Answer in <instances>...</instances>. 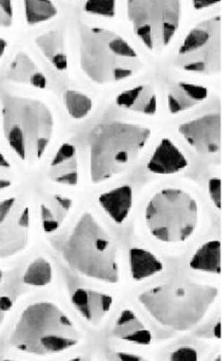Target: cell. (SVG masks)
Here are the masks:
<instances>
[{
	"mask_svg": "<svg viewBox=\"0 0 222 361\" xmlns=\"http://www.w3.org/2000/svg\"><path fill=\"white\" fill-rule=\"evenodd\" d=\"M81 338V333L57 305L37 302L21 314L10 345L25 353L48 355L75 347Z\"/></svg>",
	"mask_w": 222,
	"mask_h": 361,
	"instance_id": "cell-1",
	"label": "cell"
},
{
	"mask_svg": "<svg viewBox=\"0 0 222 361\" xmlns=\"http://www.w3.org/2000/svg\"><path fill=\"white\" fill-rule=\"evenodd\" d=\"M36 44L56 69L60 71L67 69V57L65 54L63 33L60 31L55 30L42 34L36 38Z\"/></svg>",
	"mask_w": 222,
	"mask_h": 361,
	"instance_id": "cell-21",
	"label": "cell"
},
{
	"mask_svg": "<svg viewBox=\"0 0 222 361\" xmlns=\"http://www.w3.org/2000/svg\"><path fill=\"white\" fill-rule=\"evenodd\" d=\"M80 65L99 85L126 80L139 72L143 63L134 49L115 32L84 27L80 36Z\"/></svg>",
	"mask_w": 222,
	"mask_h": 361,
	"instance_id": "cell-4",
	"label": "cell"
},
{
	"mask_svg": "<svg viewBox=\"0 0 222 361\" xmlns=\"http://www.w3.org/2000/svg\"><path fill=\"white\" fill-rule=\"evenodd\" d=\"M13 21L12 0H0V25L10 27Z\"/></svg>",
	"mask_w": 222,
	"mask_h": 361,
	"instance_id": "cell-29",
	"label": "cell"
},
{
	"mask_svg": "<svg viewBox=\"0 0 222 361\" xmlns=\"http://www.w3.org/2000/svg\"><path fill=\"white\" fill-rule=\"evenodd\" d=\"M110 361H149L141 356L130 353H115L110 358Z\"/></svg>",
	"mask_w": 222,
	"mask_h": 361,
	"instance_id": "cell-33",
	"label": "cell"
},
{
	"mask_svg": "<svg viewBox=\"0 0 222 361\" xmlns=\"http://www.w3.org/2000/svg\"><path fill=\"white\" fill-rule=\"evenodd\" d=\"M151 130L139 125L99 126L91 144V179L100 183L126 171L145 148Z\"/></svg>",
	"mask_w": 222,
	"mask_h": 361,
	"instance_id": "cell-6",
	"label": "cell"
},
{
	"mask_svg": "<svg viewBox=\"0 0 222 361\" xmlns=\"http://www.w3.org/2000/svg\"><path fill=\"white\" fill-rule=\"evenodd\" d=\"M69 361H92V360H91V358L89 357H77Z\"/></svg>",
	"mask_w": 222,
	"mask_h": 361,
	"instance_id": "cell-37",
	"label": "cell"
},
{
	"mask_svg": "<svg viewBox=\"0 0 222 361\" xmlns=\"http://www.w3.org/2000/svg\"><path fill=\"white\" fill-rule=\"evenodd\" d=\"M73 202L60 195L44 197L40 205L42 227L46 233H55L69 216Z\"/></svg>",
	"mask_w": 222,
	"mask_h": 361,
	"instance_id": "cell-15",
	"label": "cell"
},
{
	"mask_svg": "<svg viewBox=\"0 0 222 361\" xmlns=\"http://www.w3.org/2000/svg\"><path fill=\"white\" fill-rule=\"evenodd\" d=\"M8 78L17 82L31 85L36 88L46 87V78L35 63L25 53H19L11 63Z\"/></svg>",
	"mask_w": 222,
	"mask_h": 361,
	"instance_id": "cell-20",
	"label": "cell"
},
{
	"mask_svg": "<svg viewBox=\"0 0 222 361\" xmlns=\"http://www.w3.org/2000/svg\"><path fill=\"white\" fill-rule=\"evenodd\" d=\"M170 361H198L197 352L191 348H181L172 353Z\"/></svg>",
	"mask_w": 222,
	"mask_h": 361,
	"instance_id": "cell-30",
	"label": "cell"
},
{
	"mask_svg": "<svg viewBox=\"0 0 222 361\" xmlns=\"http://www.w3.org/2000/svg\"><path fill=\"white\" fill-rule=\"evenodd\" d=\"M2 120L4 137L15 154L27 164L39 161L54 129L48 106L38 99L8 95L4 99Z\"/></svg>",
	"mask_w": 222,
	"mask_h": 361,
	"instance_id": "cell-3",
	"label": "cell"
},
{
	"mask_svg": "<svg viewBox=\"0 0 222 361\" xmlns=\"http://www.w3.org/2000/svg\"><path fill=\"white\" fill-rule=\"evenodd\" d=\"M208 97V90L198 85L178 82L171 87L169 92V109L172 114H179L195 107Z\"/></svg>",
	"mask_w": 222,
	"mask_h": 361,
	"instance_id": "cell-16",
	"label": "cell"
},
{
	"mask_svg": "<svg viewBox=\"0 0 222 361\" xmlns=\"http://www.w3.org/2000/svg\"><path fill=\"white\" fill-rule=\"evenodd\" d=\"M13 302L8 297L2 296L0 297V326H1L2 322H4V318H6V314L12 309Z\"/></svg>",
	"mask_w": 222,
	"mask_h": 361,
	"instance_id": "cell-32",
	"label": "cell"
},
{
	"mask_svg": "<svg viewBox=\"0 0 222 361\" xmlns=\"http://www.w3.org/2000/svg\"><path fill=\"white\" fill-rule=\"evenodd\" d=\"M181 0H128L135 34L152 51L168 46L181 23Z\"/></svg>",
	"mask_w": 222,
	"mask_h": 361,
	"instance_id": "cell-8",
	"label": "cell"
},
{
	"mask_svg": "<svg viewBox=\"0 0 222 361\" xmlns=\"http://www.w3.org/2000/svg\"><path fill=\"white\" fill-rule=\"evenodd\" d=\"M185 141L202 154H214L221 148V116L208 114L179 127Z\"/></svg>",
	"mask_w": 222,
	"mask_h": 361,
	"instance_id": "cell-11",
	"label": "cell"
},
{
	"mask_svg": "<svg viewBox=\"0 0 222 361\" xmlns=\"http://www.w3.org/2000/svg\"><path fill=\"white\" fill-rule=\"evenodd\" d=\"M30 210L18 197L0 202V258H8L29 243Z\"/></svg>",
	"mask_w": 222,
	"mask_h": 361,
	"instance_id": "cell-10",
	"label": "cell"
},
{
	"mask_svg": "<svg viewBox=\"0 0 222 361\" xmlns=\"http://www.w3.org/2000/svg\"><path fill=\"white\" fill-rule=\"evenodd\" d=\"M131 271L135 280L145 279L162 271V263L151 252L141 248L131 250Z\"/></svg>",
	"mask_w": 222,
	"mask_h": 361,
	"instance_id": "cell-23",
	"label": "cell"
},
{
	"mask_svg": "<svg viewBox=\"0 0 222 361\" xmlns=\"http://www.w3.org/2000/svg\"><path fill=\"white\" fill-rule=\"evenodd\" d=\"M113 335L122 341L143 345H150L152 341L151 332L130 310H124L116 320Z\"/></svg>",
	"mask_w": 222,
	"mask_h": 361,
	"instance_id": "cell-17",
	"label": "cell"
},
{
	"mask_svg": "<svg viewBox=\"0 0 222 361\" xmlns=\"http://www.w3.org/2000/svg\"><path fill=\"white\" fill-rule=\"evenodd\" d=\"M179 56L183 59L185 70L207 72L221 67V18L206 21L190 32L185 39Z\"/></svg>",
	"mask_w": 222,
	"mask_h": 361,
	"instance_id": "cell-9",
	"label": "cell"
},
{
	"mask_svg": "<svg viewBox=\"0 0 222 361\" xmlns=\"http://www.w3.org/2000/svg\"><path fill=\"white\" fill-rule=\"evenodd\" d=\"M99 203L116 223H122L132 208V189L129 186H122L103 193L99 197Z\"/></svg>",
	"mask_w": 222,
	"mask_h": 361,
	"instance_id": "cell-19",
	"label": "cell"
},
{
	"mask_svg": "<svg viewBox=\"0 0 222 361\" xmlns=\"http://www.w3.org/2000/svg\"><path fill=\"white\" fill-rule=\"evenodd\" d=\"M116 103L119 107L143 114H154L157 111V97L149 85L136 87L118 95Z\"/></svg>",
	"mask_w": 222,
	"mask_h": 361,
	"instance_id": "cell-18",
	"label": "cell"
},
{
	"mask_svg": "<svg viewBox=\"0 0 222 361\" xmlns=\"http://www.w3.org/2000/svg\"><path fill=\"white\" fill-rule=\"evenodd\" d=\"M215 335H216L217 338H221V324H218L215 328Z\"/></svg>",
	"mask_w": 222,
	"mask_h": 361,
	"instance_id": "cell-36",
	"label": "cell"
},
{
	"mask_svg": "<svg viewBox=\"0 0 222 361\" xmlns=\"http://www.w3.org/2000/svg\"><path fill=\"white\" fill-rule=\"evenodd\" d=\"M6 42L2 38H0V59L4 56V51H6Z\"/></svg>",
	"mask_w": 222,
	"mask_h": 361,
	"instance_id": "cell-35",
	"label": "cell"
},
{
	"mask_svg": "<svg viewBox=\"0 0 222 361\" xmlns=\"http://www.w3.org/2000/svg\"><path fill=\"white\" fill-rule=\"evenodd\" d=\"M2 280V273L0 271V282H1Z\"/></svg>",
	"mask_w": 222,
	"mask_h": 361,
	"instance_id": "cell-38",
	"label": "cell"
},
{
	"mask_svg": "<svg viewBox=\"0 0 222 361\" xmlns=\"http://www.w3.org/2000/svg\"><path fill=\"white\" fill-rule=\"evenodd\" d=\"M148 226L157 239L181 242L195 231L198 221L195 200L181 189H164L148 205Z\"/></svg>",
	"mask_w": 222,
	"mask_h": 361,
	"instance_id": "cell-7",
	"label": "cell"
},
{
	"mask_svg": "<svg viewBox=\"0 0 222 361\" xmlns=\"http://www.w3.org/2000/svg\"><path fill=\"white\" fill-rule=\"evenodd\" d=\"M67 264L86 277L107 283L119 279L115 246L91 214H84L63 247Z\"/></svg>",
	"mask_w": 222,
	"mask_h": 361,
	"instance_id": "cell-5",
	"label": "cell"
},
{
	"mask_svg": "<svg viewBox=\"0 0 222 361\" xmlns=\"http://www.w3.org/2000/svg\"><path fill=\"white\" fill-rule=\"evenodd\" d=\"M25 18L30 25L54 18L57 8L51 0H25Z\"/></svg>",
	"mask_w": 222,
	"mask_h": 361,
	"instance_id": "cell-24",
	"label": "cell"
},
{
	"mask_svg": "<svg viewBox=\"0 0 222 361\" xmlns=\"http://www.w3.org/2000/svg\"><path fill=\"white\" fill-rule=\"evenodd\" d=\"M4 361H13V360H4Z\"/></svg>",
	"mask_w": 222,
	"mask_h": 361,
	"instance_id": "cell-40",
	"label": "cell"
},
{
	"mask_svg": "<svg viewBox=\"0 0 222 361\" xmlns=\"http://www.w3.org/2000/svg\"><path fill=\"white\" fill-rule=\"evenodd\" d=\"M74 307L93 326H98L109 313L113 299L96 290L79 288L72 297Z\"/></svg>",
	"mask_w": 222,
	"mask_h": 361,
	"instance_id": "cell-12",
	"label": "cell"
},
{
	"mask_svg": "<svg viewBox=\"0 0 222 361\" xmlns=\"http://www.w3.org/2000/svg\"><path fill=\"white\" fill-rule=\"evenodd\" d=\"M192 269L196 271L221 273V244L219 241H211L202 245L192 258Z\"/></svg>",
	"mask_w": 222,
	"mask_h": 361,
	"instance_id": "cell-22",
	"label": "cell"
},
{
	"mask_svg": "<svg viewBox=\"0 0 222 361\" xmlns=\"http://www.w3.org/2000/svg\"><path fill=\"white\" fill-rule=\"evenodd\" d=\"M65 104L70 116L76 120L86 118L92 110V101L90 97L78 91H67L65 94Z\"/></svg>",
	"mask_w": 222,
	"mask_h": 361,
	"instance_id": "cell-26",
	"label": "cell"
},
{
	"mask_svg": "<svg viewBox=\"0 0 222 361\" xmlns=\"http://www.w3.org/2000/svg\"><path fill=\"white\" fill-rule=\"evenodd\" d=\"M217 295L218 290L214 286L171 282L143 293L139 301L158 324L188 331L204 319Z\"/></svg>",
	"mask_w": 222,
	"mask_h": 361,
	"instance_id": "cell-2",
	"label": "cell"
},
{
	"mask_svg": "<svg viewBox=\"0 0 222 361\" xmlns=\"http://www.w3.org/2000/svg\"><path fill=\"white\" fill-rule=\"evenodd\" d=\"M79 173L77 150L71 144H63L51 162V179L59 184L74 186L79 180Z\"/></svg>",
	"mask_w": 222,
	"mask_h": 361,
	"instance_id": "cell-13",
	"label": "cell"
},
{
	"mask_svg": "<svg viewBox=\"0 0 222 361\" xmlns=\"http://www.w3.org/2000/svg\"><path fill=\"white\" fill-rule=\"evenodd\" d=\"M188 166L187 159L181 150L169 140H164L156 148L148 167L158 175H171L179 173Z\"/></svg>",
	"mask_w": 222,
	"mask_h": 361,
	"instance_id": "cell-14",
	"label": "cell"
},
{
	"mask_svg": "<svg viewBox=\"0 0 222 361\" xmlns=\"http://www.w3.org/2000/svg\"><path fill=\"white\" fill-rule=\"evenodd\" d=\"M209 190H210L211 197L214 201L215 205L221 208V180L211 179L209 183Z\"/></svg>",
	"mask_w": 222,
	"mask_h": 361,
	"instance_id": "cell-31",
	"label": "cell"
},
{
	"mask_svg": "<svg viewBox=\"0 0 222 361\" xmlns=\"http://www.w3.org/2000/svg\"><path fill=\"white\" fill-rule=\"evenodd\" d=\"M116 0H88L84 10L98 16L113 17L115 15Z\"/></svg>",
	"mask_w": 222,
	"mask_h": 361,
	"instance_id": "cell-27",
	"label": "cell"
},
{
	"mask_svg": "<svg viewBox=\"0 0 222 361\" xmlns=\"http://www.w3.org/2000/svg\"><path fill=\"white\" fill-rule=\"evenodd\" d=\"M215 361H221V356H219V357H218V358H217V360H215Z\"/></svg>",
	"mask_w": 222,
	"mask_h": 361,
	"instance_id": "cell-39",
	"label": "cell"
},
{
	"mask_svg": "<svg viewBox=\"0 0 222 361\" xmlns=\"http://www.w3.org/2000/svg\"><path fill=\"white\" fill-rule=\"evenodd\" d=\"M13 171L10 163L8 162L4 154L0 152V190L11 186L13 182Z\"/></svg>",
	"mask_w": 222,
	"mask_h": 361,
	"instance_id": "cell-28",
	"label": "cell"
},
{
	"mask_svg": "<svg viewBox=\"0 0 222 361\" xmlns=\"http://www.w3.org/2000/svg\"><path fill=\"white\" fill-rule=\"evenodd\" d=\"M53 271L44 258H37L30 264L23 276V281L29 286H44L52 281Z\"/></svg>",
	"mask_w": 222,
	"mask_h": 361,
	"instance_id": "cell-25",
	"label": "cell"
},
{
	"mask_svg": "<svg viewBox=\"0 0 222 361\" xmlns=\"http://www.w3.org/2000/svg\"><path fill=\"white\" fill-rule=\"evenodd\" d=\"M221 0H193L194 8L197 10L208 8V6H213V4H218Z\"/></svg>",
	"mask_w": 222,
	"mask_h": 361,
	"instance_id": "cell-34",
	"label": "cell"
}]
</instances>
